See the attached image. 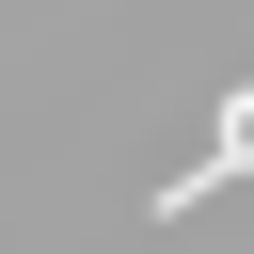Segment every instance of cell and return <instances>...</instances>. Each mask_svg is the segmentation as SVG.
Listing matches in <instances>:
<instances>
[{"mask_svg":"<svg viewBox=\"0 0 254 254\" xmlns=\"http://www.w3.org/2000/svg\"><path fill=\"white\" fill-rule=\"evenodd\" d=\"M238 175H254V79H238V95H222V143H206V159H190V175H175V190H143V206H159V222H190V206H222V190H238Z\"/></svg>","mask_w":254,"mask_h":254,"instance_id":"cell-1","label":"cell"}]
</instances>
